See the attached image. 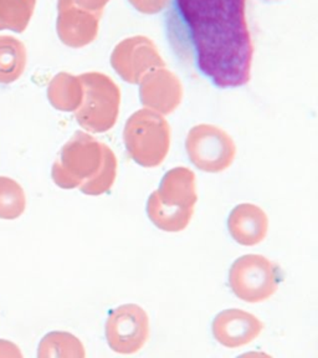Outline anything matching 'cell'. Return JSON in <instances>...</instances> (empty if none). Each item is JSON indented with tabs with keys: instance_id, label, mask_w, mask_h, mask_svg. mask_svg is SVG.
<instances>
[{
	"instance_id": "3",
	"label": "cell",
	"mask_w": 318,
	"mask_h": 358,
	"mask_svg": "<svg viewBox=\"0 0 318 358\" xmlns=\"http://www.w3.org/2000/svg\"><path fill=\"white\" fill-rule=\"evenodd\" d=\"M123 141L134 162L145 168L158 167L169 152L171 127L163 115L143 108L127 120Z\"/></svg>"
},
{
	"instance_id": "17",
	"label": "cell",
	"mask_w": 318,
	"mask_h": 358,
	"mask_svg": "<svg viewBox=\"0 0 318 358\" xmlns=\"http://www.w3.org/2000/svg\"><path fill=\"white\" fill-rule=\"evenodd\" d=\"M25 209V194L13 179L0 177V218L15 219Z\"/></svg>"
},
{
	"instance_id": "14",
	"label": "cell",
	"mask_w": 318,
	"mask_h": 358,
	"mask_svg": "<svg viewBox=\"0 0 318 358\" xmlns=\"http://www.w3.org/2000/svg\"><path fill=\"white\" fill-rule=\"evenodd\" d=\"M82 97L84 87L78 78L62 73L51 85V102L62 111H76L82 102Z\"/></svg>"
},
{
	"instance_id": "16",
	"label": "cell",
	"mask_w": 318,
	"mask_h": 358,
	"mask_svg": "<svg viewBox=\"0 0 318 358\" xmlns=\"http://www.w3.org/2000/svg\"><path fill=\"white\" fill-rule=\"evenodd\" d=\"M117 177V158L108 145H103V158L99 172L92 178L80 185L86 196H102L111 189Z\"/></svg>"
},
{
	"instance_id": "19",
	"label": "cell",
	"mask_w": 318,
	"mask_h": 358,
	"mask_svg": "<svg viewBox=\"0 0 318 358\" xmlns=\"http://www.w3.org/2000/svg\"><path fill=\"white\" fill-rule=\"evenodd\" d=\"M108 3L110 0H62L64 6H78L80 9L92 11L100 15H102V11Z\"/></svg>"
},
{
	"instance_id": "12",
	"label": "cell",
	"mask_w": 318,
	"mask_h": 358,
	"mask_svg": "<svg viewBox=\"0 0 318 358\" xmlns=\"http://www.w3.org/2000/svg\"><path fill=\"white\" fill-rule=\"evenodd\" d=\"M228 229L233 239L240 245H257L268 234V215L255 204H239L230 213Z\"/></svg>"
},
{
	"instance_id": "5",
	"label": "cell",
	"mask_w": 318,
	"mask_h": 358,
	"mask_svg": "<svg viewBox=\"0 0 318 358\" xmlns=\"http://www.w3.org/2000/svg\"><path fill=\"white\" fill-rule=\"evenodd\" d=\"M103 143L91 134L76 132L62 147L60 158L52 166V179L62 189L78 188L100 169Z\"/></svg>"
},
{
	"instance_id": "8",
	"label": "cell",
	"mask_w": 318,
	"mask_h": 358,
	"mask_svg": "<svg viewBox=\"0 0 318 358\" xmlns=\"http://www.w3.org/2000/svg\"><path fill=\"white\" fill-rule=\"evenodd\" d=\"M105 334L112 351L121 355L138 352L150 337L148 315L136 303L118 306L107 317Z\"/></svg>"
},
{
	"instance_id": "15",
	"label": "cell",
	"mask_w": 318,
	"mask_h": 358,
	"mask_svg": "<svg viewBox=\"0 0 318 358\" xmlns=\"http://www.w3.org/2000/svg\"><path fill=\"white\" fill-rule=\"evenodd\" d=\"M82 342L68 332H51L40 342L39 357L84 358Z\"/></svg>"
},
{
	"instance_id": "9",
	"label": "cell",
	"mask_w": 318,
	"mask_h": 358,
	"mask_svg": "<svg viewBox=\"0 0 318 358\" xmlns=\"http://www.w3.org/2000/svg\"><path fill=\"white\" fill-rule=\"evenodd\" d=\"M111 65L123 81L137 85L152 70L166 66V62L151 39L132 36L116 45L112 51Z\"/></svg>"
},
{
	"instance_id": "1",
	"label": "cell",
	"mask_w": 318,
	"mask_h": 358,
	"mask_svg": "<svg viewBox=\"0 0 318 358\" xmlns=\"http://www.w3.org/2000/svg\"><path fill=\"white\" fill-rule=\"evenodd\" d=\"M169 22L179 50L190 51L215 86L240 87L250 81L254 45L246 0H174Z\"/></svg>"
},
{
	"instance_id": "6",
	"label": "cell",
	"mask_w": 318,
	"mask_h": 358,
	"mask_svg": "<svg viewBox=\"0 0 318 358\" xmlns=\"http://www.w3.org/2000/svg\"><path fill=\"white\" fill-rule=\"evenodd\" d=\"M190 162L208 173H220L233 164L236 155L234 141L224 129L212 124H198L185 140Z\"/></svg>"
},
{
	"instance_id": "7",
	"label": "cell",
	"mask_w": 318,
	"mask_h": 358,
	"mask_svg": "<svg viewBox=\"0 0 318 358\" xmlns=\"http://www.w3.org/2000/svg\"><path fill=\"white\" fill-rule=\"evenodd\" d=\"M277 268L263 255H244L230 268V287L243 301L256 303L268 300L277 290Z\"/></svg>"
},
{
	"instance_id": "2",
	"label": "cell",
	"mask_w": 318,
	"mask_h": 358,
	"mask_svg": "<svg viewBox=\"0 0 318 358\" xmlns=\"http://www.w3.org/2000/svg\"><path fill=\"white\" fill-rule=\"evenodd\" d=\"M198 201L196 174L175 167L163 176L159 188L147 201V215L158 229L168 233L185 230Z\"/></svg>"
},
{
	"instance_id": "18",
	"label": "cell",
	"mask_w": 318,
	"mask_h": 358,
	"mask_svg": "<svg viewBox=\"0 0 318 358\" xmlns=\"http://www.w3.org/2000/svg\"><path fill=\"white\" fill-rule=\"evenodd\" d=\"M131 6L142 14L153 15L164 10L169 4V0H129Z\"/></svg>"
},
{
	"instance_id": "11",
	"label": "cell",
	"mask_w": 318,
	"mask_h": 358,
	"mask_svg": "<svg viewBox=\"0 0 318 358\" xmlns=\"http://www.w3.org/2000/svg\"><path fill=\"white\" fill-rule=\"evenodd\" d=\"M263 324L256 316L239 308L224 310L212 321L214 338L228 348L245 346L256 340Z\"/></svg>"
},
{
	"instance_id": "10",
	"label": "cell",
	"mask_w": 318,
	"mask_h": 358,
	"mask_svg": "<svg viewBox=\"0 0 318 358\" xmlns=\"http://www.w3.org/2000/svg\"><path fill=\"white\" fill-rule=\"evenodd\" d=\"M140 99L145 108L171 115L182 102L183 86L175 73L166 66L158 67L140 80Z\"/></svg>"
},
{
	"instance_id": "13",
	"label": "cell",
	"mask_w": 318,
	"mask_h": 358,
	"mask_svg": "<svg viewBox=\"0 0 318 358\" xmlns=\"http://www.w3.org/2000/svg\"><path fill=\"white\" fill-rule=\"evenodd\" d=\"M65 13L60 20L62 41L73 48H82L97 38L102 15L78 6H64Z\"/></svg>"
},
{
	"instance_id": "4",
	"label": "cell",
	"mask_w": 318,
	"mask_h": 358,
	"mask_svg": "<svg viewBox=\"0 0 318 358\" xmlns=\"http://www.w3.org/2000/svg\"><path fill=\"white\" fill-rule=\"evenodd\" d=\"M84 97L76 110V120L91 134L107 132L117 122L121 91L105 73H85L80 76Z\"/></svg>"
}]
</instances>
